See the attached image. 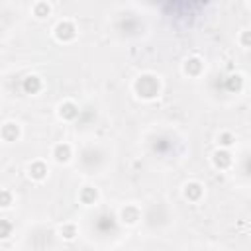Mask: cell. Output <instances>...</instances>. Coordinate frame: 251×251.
<instances>
[{
	"label": "cell",
	"instance_id": "6da1fadb",
	"mask_svg": "<svg viewBox=\"0 0 251 251\" xmlns=\"http://www.w3.org/2000/svg\"><path fill=\"white\" fill-rule=\"evenodd\" d=\"M133 90L139 98L143 100H153L159 96L161 92V80L153 75H141L135 82H133Z\"/></svg>",
	"mask_w": 251,
	"mask_h": 251
},
{
	"label": "cell",
	"instance_id": "7a4b0ae2",
	"mask_svg": "<svg viewBox=\"0 0 251 251\" xmlns=\"http://www.w3.org/2000/svg\"><path fill=\"white\" fill-rule=\"evenodd\" d=\"M53 35H55V39L61 41V43H71V41H75V37H76V25H75L71 20H61V22L55 25Z\"/></svg>",
	"mask_w": 251,
	"mask_h": 251
},
{
	"label": "cell",
	"instance_id": "3957f363",
	"mask_svg": "<svg viewBox=\"0 0 251 251\" xmlns=\"http://www.w3.org/2000/svg\"><path fill=\"white\" fill-rule=\"evenodd\" d=\"M212 165H214L218 171H227V169L233 165V157H231L229 149H224V147L216 149V151L212 153Z\"/></svg>",
	"mask_w": 251,
	"mask_h": 251
},
{
	"label": "cell",
	"instance_id": "277c9868",
	"mask_svg": "<svg viewBox=\"0 0 251 251\" xmlns=\"http://www.w3.org/2000/svg\"><path fill=\"white\" fill-rule=\"evenodd\" d=\"M47 175H49V169H47V165H45L43 161H31V163L27 165V176H29L31 180L43 182V180L47 178Z\"/></svg>",
	"mask_w": 251,
	"mask_h": 251
},
{
	"label": "cell",
	"instance_id": "5b68a950",
	"mask_svg": "<svg viewBox=\"0 0 251 251\" xmlns=\"http://www.w3.org/2000/svg\"><path fill=\"white\" fill-rule=\"evenodd\" d=\"M120 220L122 224L126 226H135L139 220H141V212L135 204H126L122 210H120Z\"/></svg>",
	"mask_w": 251,
	"mask_h": 251
},
{
	"label": "cell",
	"instance_id": "8992f818",
	"mask_svg": "<svg viewBox=\"0 0 251 251\" xmlns=\"http://www.w3.org/2000/svg\"><path fill=\"white\" fill-rule=\"evenodd\" d=\"M51 157L55 159V163H59V165H63V163H69L71 161V157H73V147L69 145V143H57V145H53V149H51Z\"/></svg>",
	"mask_w": 251,
	"mask_h": 251
},
{
	"label": "cell",
	"instance_id": "52a82bcc",
	"mask_svg": "<svg viewBox=\"0 0 251 251\" xmlns=\"http://www.w3.org/2000/svg\"><path fill=\"white\" fill-rule=\"evenodd\" d=\"M0 135H2V139H4L6 143L18 141L20 135H22V127H20V124H16V122H6V124L2 126V129H0Z\"/></svg>",
	"mask_w": 251,
	"mask_h": 251
},
{
	"label": "cell",
	"instance_id": "ba28073f",
	"mask_svg": "<svg viewBox=\"0 0 251 251\" xmlns=\"http://www.w3.org/2000/svg\"><path fill=\"white\" fill-rule=\"evenodd\" d=\"M59 118L65 120V122H73L76 116H78V106L73 102V100H65L59 104V110H57Z\"/></svg>",
	"mask_w": 251,
	"mask_h": 251
},
{
	"label": "cell",
	"instance_id": "9c48e42d",
	"mask_svg": "<svg viewBox=\"0 0 251 251\" xmlns=\"http://www.w3.org/2000/svg\"><path fill=\"white\" fill-rule=\"evenodd\" d=\"M182 194H184L186 200H190V202H198V200L202 198V194H204V186H202L198 180H190V182L184 184Z\"/></svg>",
	"mask_w": 251,
	"mask_h": 251
},
{
	"label": "cell",
	"instance_id": "30bf717a",
	"mask_svg": "<svg viewBox=\"0 0 251 251\" xmlns=\"http://www.w3.org/2000/svg\"><path fill=\"white\" fill-rule=\"evenodd\" d=\"M202 71H204V63H202L200 57H190V59H186L184 65H182V73H184L186 76H200Z\"/></svg>",
	"mask_w": 251,
	"mask_h": 251
},
{
	"label": "cell",
	"instance_id": "8fae6325",
	"mask_svg": "<svg viewBox=\"0 0 251 251\" xmlns=\"http://www.w3.org/2000/svg\"><path fill=\"white\" fill-rule=\"evenodd\" d=\"M22 88H24L25 94H37L43 88V80L37 75H27L24 78V82H22Z\"/></svg>",
	"mask_w": 251,
	"mask_h": 251
},
{
	"label": "cell",
	"instance_id": "7c38bea8",
	"mask_svg": "<svg viewBox=\"0 0 251 251\" xmlns=\"http://www.w3.org/2000/svg\"><path fill=\"white\" fill-rule=\"evenodd\" d=\"M98 188L96 186H82L80 192H78V200L84 204V206H94L98 202Z\"/></svg>",
	"mask_w": 251,
	"mask_h": 251
},
{
	"label": "cell",
	"instance_id": "4fadbf2b",
	"mask_svg": "<svg viewBox=\"0 0 251 251\" xmlns=\"http://www.w3.org/2000/svg\"><path fill=\"white\" fill-rule=\"evenodd\" d=\"M51 4L47 2V0H39V2H35L33 4V8H31V12H33V16L37 18V20H45V18H49L51 16Z\"/></svg>",
	"mask_w": 251,
	"mask_h": 251
},
{
	"label": "cell",
	"instance_id": "5bb4252c",
	"mask_svg": "<svg viewBox=\"0 0 251 251\" xmlns=\"http://www.w3.org/2000/svg\"><path fill=\"white\" fill-rule=\"evenodd\" d=\"M59 233H61V237H63V239L73 241V239L78 235V227H76V224L67 222V224H63V226L59 227Z\"/></svg>",
	"mask_w": 251,
	"mask_h": 251
},
{
	"label": "cell",
	"instance_id": "9a60e30c",
	"mask_svg": "<svg viewBox=\"0 0 251 251\" xmlns=\"http://www.w3.org/2000/svg\"><path fill=\"white\" fill-rule=\"evenodd\" d=\"M218 145L224 147V149L233 147V145H235V135H233L231 131H227V129L220 131V133H218Z\"/></svg>",
	"mask_w": 251,
	"mask_h": 251
},
{
	"label": "cell",
	"instance_id": "2e32d148",
	"mask_svg": "<svg viewBox=\"0 0 251 251\" xmlns=\"http://www.w3.org/2000/svg\"><path fill=\"white\" fill-rule=\"evenodd\" d=\"M14 202H16V196H14L8 188H4V190L0 192V208H2V210H8V208H12Z\"/></svg>",
	"mask_w": 251,
	"mask_h": 251
},
{
	"label": "cell",
	"instance_id": "e0dca14e",
	"mask_svg": "<svg viewBox=\"0 0 251 251\" xmlns=\"http://www.w3.org/2000/svg\"><path fill=\"white\" fill-rule=\"evenodd\" d=\"M227 88L239 92V90L243 88V76H241V75H231V76L227 78Z\"/></svg>",
	"mask_w": 251,
	"mask_h": 251
},
{
	"label": "cell",
	"instance_id": "ac0fdd59",
	"mask_svg": "<svg viewBox=\"0 0 251 251\" xmlns=\"http://www.w3.org/2000/svg\"><path fill=\"white\" fill-rule=\"evenodd\" d=\"M12 229H14V226H12V222L10 220H0V237L2 239H8L10 235H12Z\"/></svg>",
	"mask_w": 251,
	"mask_h": 251
},
{
	"label": "cell",
	"instance_id": "d6986e66",
	"mask_svg": "<svg viewBox=\"0 0 251 251\" xmlns=\"http://www.w3.org/2000/svg\"><path fill=\"white\" fill-rule=\"evenodd\" d=\"M237 39H239V45L241 47H251V29H243Z\"/></svg>",
	"mask_w": 251,
	"mask_h": 251
}]
</instances>
